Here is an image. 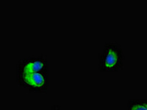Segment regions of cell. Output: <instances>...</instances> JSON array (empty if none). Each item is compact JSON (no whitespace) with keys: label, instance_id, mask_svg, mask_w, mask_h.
<instances>
[{"label":"cell","instance_id":"obj_1","mask_svg":"<svg viewBox=\"0 0 147 110\" xmlns=\"http://www.w3.org/2000/svg\"><path fill=\"white\" fill-rule=\"evenodd\" d=\"M124 61V52L119 43H105L102 51L99 54L98 68L101 72L115 73L123 68Z\"/></svg>","mask_w":147,"mask_h":110},{"label":"cell","instance_id":"obj_2","mask_svg":"<svg viewBox=\"0 0 147 110\" xmlns=\"http://www.w3.org/2000/svg\"><path fill=\"white\" fill-rule=\"evenodd\" d=\"M18 87L30 93H46L48 90L49 70L16 75Z\"/></svg>","mask_w":147,"mask_h":110},{"label":"cell","instance_id":"obj_3","mask_svg":"<svg viewBox=\"0 0 147 110\" xmlns=\"http://www.w3.org/2000/svg\"><path fill=\"white\" fill-rule=\"evenodd\" d=\"M45 70H49L47 56L43 54H36L18 60L16 68V74L36 73Z\"/></svg>","mask_w":147,"mask_h":110},{"label":"cell","instance_id":"obj_4","mask_svg":"<svg viewBox=\"0 0 147 110\" xmlns=\"http://www.w3.org/2000/svg\"><path fill=\"white\" fill-rule=\"evenodd\" d=\"M127 106V110H147L143 99H129Z\"/></svg>","mask_w":147,"mask_h":110},{"label":"cell","instance_id":"obj_5","mask_svg":"<svg viewBox=\"0 0 147 110\" xmlns=\"http://www.w3.org/2000/svg\"><path fill=\"white\" fill-rule=\"evenodd\" d=\"M143 101H144V104H145L146 107L147 109V99H143Z\"/></svg>","mask_w":147,"mask_h":110}]
</instances>
